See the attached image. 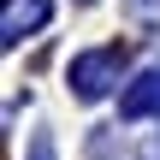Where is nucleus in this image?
I'll return each instance as SVG.
<instances>
[{
  "mask_svg": "<svg viewBox=\"0 0 160 160\" xmlns=\"http://www.w3.org/2000/svg\"><path fill=\"white\" fill-rule=\"evenodd\" d=\"M48 24V0H6V42H18L24 30Z\"/></svg>",
  "mask_w": 160,
  "mask_h": 160,
  "instance_id": "f03ea898",
  "label": "nucleus"
},
{
  "mask_svg": "<svg viewBox=\"0 0 160 160\" xmlns=\"http://www.w3.org/2000/svg\"><path fill=\"white\" fill-rule=\"evenodd\" d=\"M119 107H125L131 119H137V113H154V107H160V77H142V89H131Z\"/></svg>",
  "mask_w": 160,
  "mask_h": 160,
  "instance_id": "7ed1b4c3",
  "label": "nucleus"
},
{
  "mask_svg": "<svg viewBox=\"0 0 160 160\" xmlns=\"http://www.w3.org/2000/svg\"><path fill=\"white\" fill-rule=\"evenodd\" d=\"M119 65H125V53H119V48H95V53H83V59L71 65L77 95H89V101H95V95H101V89L119 77Z\"/></svg>",
  "mask_w": 160,
  "mask_h": 160,
  "instance_id": "f257e3e1",
  "label": "nucleus"
},
{
  "mask_svg": "<svg viewBox=\"0 0 160 160\" xmlns=\"http://www.w3.org/2000/svg\"><path fill=\"white\" fill-rule=\"evenodd\" d=\"M30 160H53V142H48V137H36V142H30Z\"/></svg>",
  "mask_w": 160,
  "mask_h": 160,
  "instance_id": "20e7f679",
  "label": "nucleus"
}]
</instances>
